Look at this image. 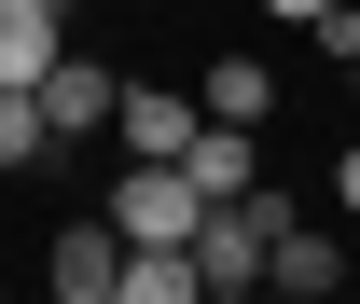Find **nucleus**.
Wrapping results in <instances>:
<instances>
[{"label": "nucleus", "instance_id": "f8f14e48", "mask_svg": "<svg viewBox=\"0 0 360 304\" xmlns=\"http://www.w3.org/2000/svg\"><path fill=\"white\" fill-rule=\"evenodd\" d=\"M347 97H360V55H347Z\"/></svg>", "mask_w": 360, "mask_h": 304}, {"label": "nucleus", "instance_id": "7ed1b4c3", "mask_svg": "<svg viewBox=\"0 0 360 304\" xmlns=\"http://www.w3.org/2000/svg\"><path fill=\"white\" fill-rule=\"evenodd\" d=\"M28 97H42V125H56V152H70V138H97V125H111V97H125V84H111L97 55H56V70H42Z\"/></svg>", "mask_w": 360, "mask_h": 304}, {"label": "nucleus", "instance_id": "0eeeda50", "mask_svg": "<svg viewBox=\"0 0 360 304\" xmlns=\"http://www.w3.org/2000/svg\"><path fill=\"white\" fill-rule=\"evenodd\" d=\"M125 304H208V263H194V235H180V249H125Z\"/></svg>", "mask_w": 360, "mask_h": 304}, {"label": "nucleus", "instance_id": "39448f33", "mask_svg": "<svg viewBox=\"0 0 360 304\" xmlns=\"http://www.w3.org/2000/svg\"><path fill=\"white\" fill-rule=\"evenodd\" d=\"M264 291H291V304H319V291H347V249H333L319 221H277V249H264Z\"/></svg>", "mask_w": 360, "mask_h": 304}, {"label": "nucleus", "instance_id": "423d86ee", "mask_svg": "<svg viewBox=\"0 0 360 304\" xmlns=\"http://www.w3.org/2000/svg\"><path fill=\"white\" fill-rule=\"evenodd\" d=\"M180 166H194V194H250V180H264V152H250V125H222V111H208Z\"/></svg>", "mask_w": 360, "mask_h": 304}, {"label": "nucleus", "instance_id": "20e7f679", "mask_svg": "<svg viewBox=\"0 0 360 304\" xmlns=\"http://www.w3.org/2000/svg\"><path fill=\"white\" fill-rule=\"evenodd\" d=\"M70 55V0H0V84H42Z\"/></svg>", "mask_w": 360, "mask_h": 304}, {"label": "nucleus", "instance_id": "6e6552de", "mask_svg": "<svg viewBox=\"0 0 360 304\" xmlns=\"http://www.w3.org/2000/svg\"><path fill=\"white\" fill-rule=\"evenodd\" d=\"M208 111H222V125H264V111H277V70H264V55H208Z\"/></svg>", "mask_w": 360, "mask_h": 304}, {"label": "nucleus", "instance_id": "1a4fd4ad", "mask_svg": "<svg viewBox=\"0 0 360 304\" xmlns=\"http://www.w3.org/2000/svg\"><path fill=\"white\" fill-rule=\"evenodd\" d=\"M42 152H56L42 97H28V84H0V166H42Z\"/></svg>", "mask_w": 360, "mask_h": 304}, {"label": "nucleus", "instance_id": "9d476101", "mask_svg": "<svg viewBox=\"0 0 360 304\" xmlns=\"http://www.w3.org/2000/svg\"><path fill=\"white\" fill-rule=\"evenodd\" d=\"M333 208H347V221H360V152H347V166H333Z\"/></svg>", "mask_w": 360, "mask_h": 304}, {"label": "nucleus", "instance_id": "f03ea898", "mask_svg": "<svg viewBox=\"0 0 360 304\" xmlns=\"http://www.w3.org/2000/svg\"><path fill=\"white\" fill-rule=\"evenodd\" d=\"M194 125H208V97H167V84H125L111 97V138H125V152H194Z\"/></svg>", "mask_w": 360, "mask_h": 304}, {"label": "nucleus", "instance_id": "9b49d317", "mask_svg": "<svg viewBox=\"0 0 360 304\" xmlns=\"http://www.w3.org/2000/svg\"><path fill=\"white\" fill-rule=\"evenodd\" d=\"M264 14H291V28H319V14H333V0H264Z\"/></svg>", "mask_w": 360, "mask_h": 304}, {"label": "nucleus", "instance_id": "f257e3e1", "mask_svg": "<svg viewBox=\"0 0 360 304\" xmlns=\"http://www.w3.org/2000/svg\"><path fill=\"white\" fill-rule=\"evenodd\" d=\"M56 304H125V221L97 208V221H70V235H56Z\"/></svg>", "mask_w": 360, "mask_h": 304}]
</instances>
